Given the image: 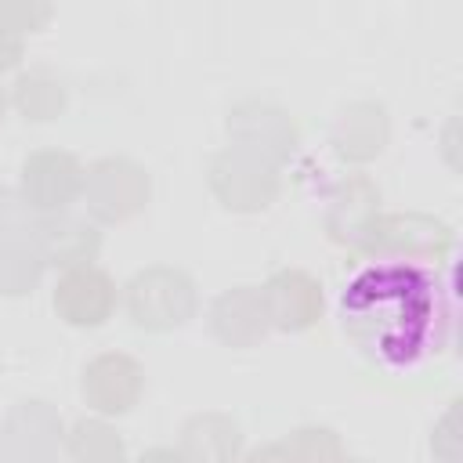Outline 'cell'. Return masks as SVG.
I'll return each instance as SVG.
<instances>
[{
  "instance_id": "cell-2",
  "label": "cell",
  "mask_w": 463,
  "mask_h": 463,
  "mask_svg": "<svg viewBox=\"0 0 463 463\" xmlns=\"http://www.w3.org/2000/svg\"><path fill=\"white\" fill-rule=\"evenodd\" d=\"M127 311L137 329H177L195 315V286L177 268H145L127 282Z\"/></svg>"
},
{
  "instance_id": "cell-13",
  "label": "cell",
  "mask_w": 463,
  "mask_h": 463,
  "mask_svg": "<svg viewBox=\"0 0 463 463\" xmlns=\"http://www.w3.org/2000/svg\"><path fill=\"white\" fill-rule=\"evenodd\" d=\"M333 145L351 163H365L380 156L387 145V112L373 101H358L344 109L333 123Z\"/></svg>"
},
{
  "instance_id": "cell-4",
  "label": "cell",
  "mask_w": 463,
  "mask_h": 463,
  "mask_svg": "<svg viewBox=\"0 0 463 463\" xmlns=\"http://www.w3.org/2000/svg\"><path fill=\"white\" fill-rule=\"evenodd\" d=\"M452 246V232L427 217V213H391V217H373L365 235L358 239V250L376 253V257H441Z\"/></svg>"
},
{
  "instance_id": "cell-11",
  "label": "cell",
  "mask_w": 463,
  "mask_h": 463,
  "mask_svg": "<svg viewBox=\"0 0 463 463\" xmlns=\"http://www.w3.org/2000/svg\"><path fill=\"white\" fill-rule=\"evenodd\" d=\"M228 130H232L235 145L253 148L271 163L286 159L293 152V141H297V130H293L289 116L282 109H271V105H260V101L239 105L228 119Z\"/></svg>"
},
{
  "instance_id": "cell-8",
  "label": "cell",
  "mask_w": 463,
  "mask_h": 463,
  "mask_svg": "<svg viewBox=\"0 0 463 463\" xmlns=\"http://www.w3.org/2000/svg\"><path fill=\"white\" fill-rule=\"evenodd\" d=\"M145 373L130 354H98L83 369V394L98 412H127L141 398Z\"/></svg>"
},
{
  "instance_id": "cell-9",
  "label": "cell",
  "mask_w": 463,
  "mask_h": 463,
  "mask_svg": "<svg viewBox=\"0 0 463 463\" xmlns=\"http://www.w3.org/2000/svg\"><path fill=\"white\" fill-rule=\"evenodd\" d=\"M83 188V170L69 152H36L22 166V195L36 210H61Z\"/></svg>"
},
{
  "instance_id": "cell-5",
  "label": "cell",
  "mask_w": 463,
  "mask_h": 463,
  "mask_svg": "<svg viewBox=\"0 0 463 463\" xmlns=\"http://www.w3.org/2000/svg\"><path fill=\"white\" fill-rule=\"evenodd\" d=\"M83 199L98 221L119 224L148 199V177L130 159H101L83 174Z\"/></svg>"
},
{
  "instance_id": "cell-15",
  "label": "cell",
  "mask_w": 463,
  "mask_h": 463,
  "mask_svg": "<svg viewBox=\"0 0 463 463\" xmlns=\"http://www.w3.org/2000/svg\"><path fill=\"white\" fill-rule=\"evenodd\" d=\"M14 105L25 119H54L65 109V87L51 72H25L14 83Z\"/></svg>"
},
{
  "instance_id": "cell-20",
  "label": "cell",
  "mask_w": 463,
  "mask_h": 463,
  "mask_svg": "<svg viewBox=\"0 0 463 463\" xmlns=\"http://www.w3.org/2000/svg\"><path fill=\"white\" fill-rule=\"evenodd\" d=\"M18 58H22V36H18L14 25H7V22L0 18V72L11 69Z\"/></svg>"
},
{
  "instance_id": "cell-10",
  "label": "cell",
  "mask_w": 463,
  "mask_h": 463,
  "mask_svg": "<svg viewBox=\"0 0 463 463\" xmlns=\"http://www.w3.org/2000/svg\"><path fill=\"white\" fill-rule=\"evenodd\" d=\"M210 326L228 347H253L257 340H264V333L271 326L264 293L253 286H235V289L221 293L210 307Z\"/></svg>"
},
{
  "instance_id": "cell-19",
  "label": "cell",
  "mask_w": 463,
  "mask_h": 463,
  "mask_svg": "<svg viewBox=\"0 0 463 463\" xmlns=\"http://www.w3.org/2000/svg\"><path fill=\"white\" fill-rule=\"evenodd\" d=\"M51 0H0V18L18 33H36L51 18Z\"/></svg>"
},
{
  "instance_id": "cell-6",
  "label": "cell",
  "mask_w": 463,
  "mask_h": 463,
  "mask_svg": "<svg viewBox=\"0 0 463 463\" xmlns=\"http://www.w3.org/2000/svg\"><path fill=\"white\" fill-rule=\"evenodd\" d=\"M54 311L69 326H101L116 311V282L90 264H76L54 286Z\"/></svg>"
},
{
  "instance_id": "cell-18",
  "label": "cell",
  "mask_w": 463,
  "mask_h": 463,
  "mask_svg": "<svg viewBox=\"0 0 463 463\" xmlns=\"http://www.w3.org/2000/svg\"><path fill=\"white\" fill-rule=\"evenodd\" d=\"M69 449H72L76 459H109V456H119V438H116L112 427L83 420V423H76Z\"/></svg>"
},
{
  "instance_id": "cell-17",
  "label": "cell",
  "mask_w": 463,
  "mask_h": 463,
  "mask_svg": "<svg viewBox=\"0 0 463 463\" xmlns=\"http://www.w3.org/2000/svg\"><path fill=\"white\" fill-rule=\"evenodd\" d=\"M36 232H40L36 206L18 192L0 188V242H29V246H36Z\"/></svg>"
},
{
  "instance_id": "cell-16",
  "label": "cell",
  "mask_w": 463,
  "mask_h": 463,
  "mask_svg": "<svg viewBox=\"0 0 463 463\" xmlns=\"http://www.w3.org/2000/svg\"><path fill=\"white\" fill-rule=\"evenodd\" d=\"M43 257L29 242H0V293L18 297L40 282Z\"/></svg>"
},
{
  "instance_id": "cell-1",
  "label": "cell",
  "mask_w": 463,
  "mask_h": 463,
  "mask_svg": "<svg viewBox=\"0 0 463 463\" xmlns=\"http://www.w3.org/2000/svg\"><path fill=\"white\" fill-rule=\"evenodd\" d=\"M344 336L380 369H412L438 354L452 333L449 293L412 257H376L340 297Z\"/></svg>"
},
{
  "instance_id": "cell-12",
  "label": "cell",
  "mask_w": 463,
  "mask_h": 463,
  "mask_svg": "<svg viewBox=\"0 0 463 463\" xmlns=\"http://www.w3.org/2000/svg\"><path fill=\"white\" fill-rule=\"evenodd\" d=\"M101 246V235L94 224H87L83 217H72V213H58V217H47L40 221V232H36V250L43 257V264H54V268H76V264H90L94 253Z\"/></svg>"
},
{
  "instance_id": "cell-14",
  "label": "cell",
  "mask_w": 463,
  "mask_h": 463,
  "mask_svg": "<svg viewBox=\"0 0 463 463\" xmlns=\"http://www.w3.org/2000/svg\"><path fill=\"white\" fill-rule=\"evenodd\" d=\"M376 203H380V192L365 181V177H347L329 206V235L340 239V242H351L358 246V239L365 235V228L373 224L376 217Z\"/></svg>"
},
{
  "instance_id": "cell-3",
  "label": "cell",
  "mask_w": 463,
  "mask_h": 463,
  "mask_svg": "<svg viewBox=\"0 0 463 463\" xmlns=\"http://www.w3.org/2000/svg\"><path fill=\"white\" fill-rule=\"evenodd\" d=\"M210 188L228 210H264L279 192L275 163L253 148L232 145L210 163Z\"/></svg>"
},
{
  "instance_id": "cell-21",
  "label": "cell",
  "mask_w": 463,
  "mask_h": 463,
  "mask_svg": "<svg viewBox=\"0 0 463 463\" xmlns=\"http://www.w3.org/2000/svg\"><path fill=\"white\" fill-rule=\"evenodd\" d=\"M0 119H4V94H0Z\"/></svg>"
},
{
  "instance_id": "cell-7",
  "label": "cell",
  "mask_w": 463,
  "mask_h": 463,
  "mask_svg": "<svg viewBox=\"0 0 463 463\" xmlns=\"http://www.w3.org/2000/svg\"><path fill=\"white\" fill-rule=\"evenodd\" d=\"M264 307H268V318L271 326L286 329V333H297V329H307L318 311H322V289L318 282L300 271V268H282L275 271L268 282H264Z\"/></svg>"
}]
</instances>
